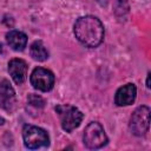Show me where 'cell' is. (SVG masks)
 Masks as SVG:
<instances>
[{"instance_id": "13", "label": "cell", "mask_w": 151, "mask_h": 151, "mask_svg": "<svg viewBox=\"0 0 151 151\" xmlns=\"http://www.w3.org/2000/svg\"><path fill=\"white\" fill-rule=\"evenodd\" d=\"M100 6H106V4H107V0H96Z\"/></svg>"}, {"instance_id": "7", "label": "cell", "mask_w": 151, "mask_h": 151, "mask_svg": "<svg viewBox=\"0 0 151 151\" xmlns=\"http://www.w3.org/2000/svg\"><path fill=\"white\" fill-rule=\"evenodd\" d=\"M17 106V97L15 91L12 87L11 83L6 79L0 81V109L13 112Z\"/></svg>"}, {"instance_id": "8", "label": "cell", "mask_w": 151, "mask_h": 151, "mask_svg": "<svg viewBox=\"0 0 151 151\" xmlns=\"http://www.w3.org/2000/svg\"><path fill=\"white\" fill-rule=\"evenodd\" d=\"M8 72L17 85H21L27 78V64L25 60L14 58L8 63Z\"/></svg>"}, {"instance_id": "1", "label": "cell", "mask_w": 151, "mask_h": 151, "mask_svg": "<svg viewBox=\"0 0 151 151\" xmlns=\"http://www.w3.org/2000/svg\"><path fill=\"white\" fill-rule=\"evenodd\" d=\"M76 38L86 47H97L104 39V26L101 21L93 15L79 18L73 28Z\"/></svg>"}, {"instance_id": "9", "label": "cell", "mask_w": 151, "mask_h": 151, "mask_svg": "<svg viewBox=\"0 0 151 151\" xmlns=\"http://www.w3.org/2000/svg\"><path fill=\"white\" fill-rule=\"evenodd\" d=\"M137 94V88L134 84H126L122 87H119L116 92L114 103L118 106H126L134 101Z\"/></svg>"}, {"instance_id": "2", "label": "cell", "mask_w": 151, "mask_h": 151, "mask_svg": "<svg viewBox=\"0 0 151 151\" xmlns=\"http://www.w3.org/2000/svg\"><path fill=\"white\" fill-rule=\"evenodd\" d=\"M55 111L59 114L61 127L66 132H72L74 129H77L84 118V113L79 109L68 104L55 106Z\"/></svg>"}, {"instance_id": "3", "label": "cell", "mask_w": 151, "mask_h": 151, "mask_svg": "<svg viewBox=\"0 0 151 151\" xmlns=\"http://www.w3.org/2000/svg\"><path fill=\"white\" fill-rule=\"evenodd\" d=\"M22 138L24 144L28 149H39L42 146H48L50 137L47 132L38 126L33 125H25L22 129Z\"/></svg>"}, {"instance_id": "11", "label": "cell", "mask_w": 151, "mask_h": 151, "mask_svg": "<svg viewBox=\"0 0 151 151\" xmlns=\"http://www.w3.org/2000/svg\"><path fill=\"white\" fill-rule=\"evenodd\" d=\"M29 54L34 60H38V61H45L48 58V52L40 40H37L31 45Z\"/></svg>"}, {"instance_id": "12", "label": "cell", "mask_w": 151, "mask_h": 151, "mask_svg": "<svg viewBox=\"0 0 151 151\" xmlns=\"http://www.w3.org/2000/svg\"><path fill=\"white\" fill-rule=\"evenodd\" d=\"M28 104L37 107V109H41L44 107L45 105V100L40 97V96H37V94H29L28 96Z\"/></svg>"}, {"instance_id": "10", "label": "cell", "mask_w": 151, "mask_h": 151, "mask_svg": "<svg viewBox=\"0 0 151 151\" xmlns=\"http://www.w3.org/2000/svg\"><path fill=\"white\" fill-rule=\"evenodd\" d=\"M6 41L14 51H24L27 45V35L24 32L12 29L6 34Z\"/></svg>"}, {"instance_id": "6", "label": "cell", "mask_w": 151, "mask_h": 151, "mask_svg": "<svg viewBox=\"0 0 151 151\" xmlns=\"http://www.w3.org/2000/svg\"><path fill=\"white\" fill-rule=\"evenodd\" d=\"M29 81L35 90L47 92L54 85V74L44 67H35L31 74Z\"/></svg>"}, {"instance_id": "5", "label": "cell", "mask_w": 151, "mask_h": 151, "mask_svg": "<svg viewBox=\"0 0 151 151\" xmlns=\"http://www.w3.org/2000/svg\"><path fill=\"white\" fill-rule=\"evenodd\" d=\"M150 127V109L147 106L137 107L130 118V130L134 136L146 134Z\"/></svg>"}, {"instance_id": "4", "label": "cell", "mask_w": 151, "mask_h": 151, "mask_svg": "<svg viewBox=\"0 0 151 151\" xmlns=\"http://www.w3.org/2000/svg\"><path fill=\"white\" fill-rule=\"evenodd\" d=\"M83 139L84 144L88 149H100L107 143L105 131L103 126L97 122H92L85 127Z\"/></svg>"}, {"instance_id": "14", "label": "cell", "mask_w": 151, "mask_h": 151, "mask_svg": "<svg viewBox=\"0 0 151 151\" xmlns=\"http://www.w3.org/2000/svg\"><path fill=\"white\" fill-rule=\"evenodd\" d=\"M146 87L150 88V73H147V78H146Z\"/></svg>"}]
</instances>
